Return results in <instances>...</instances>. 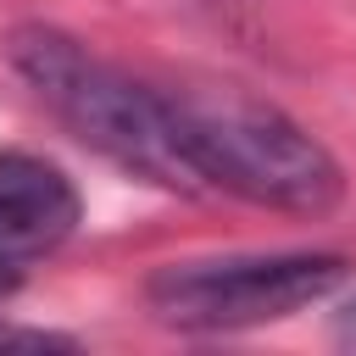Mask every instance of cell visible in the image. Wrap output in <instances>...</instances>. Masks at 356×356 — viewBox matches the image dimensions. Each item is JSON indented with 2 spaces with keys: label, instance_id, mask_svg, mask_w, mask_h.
Masks as SVG:
<instances>
[{
  "label": "cell",
  "instance_id": "6da1fadb",
  "mask_svg": "<svg viewBox=\"0 0 356 356\" xmlns=\"http://www.w3.org/2000/svg\"><path fill=\"white\" fill-rule=\"evenodd\" d=\"M11 67L89 150H100L122 172L178 189V195H206V178L161 89L134 83L128 72H117L111 61L67 39L61 28H39V22L11 33Z\"/></svg>",
  "mask_w": 356,
  "mask_h": 356
},
{
  "label": "cell",
  "instance_id": "7a4b0ae2",
  "mask_svg": "<svg viewBox=\"0 0 356 356\" xmlns=\"http://www.w3.org/2000/svg\"><path fill=\"white\" fill-rule=\"evenodd\" d=\"M167 100L206 189L295 217H323L345 200L339 161L273 100L234 83H189Z\"/></svg>",
  "mask_w": 356,
  "mask_h": 356
},
{
  "label": "cell",
  "instance_id": "3957f363",
  "mask_svg": "<svg viewBox=\"0 0 356 356\" xmlns=\"http://www.w3.org/2000/svg\"><path fill=\"white\" fill-rule=\"evenodd\" d=\"M345 256L334 250H273V256H211V261H167L150 273L145 300L161 323L222 334L278 323L300 306H317L339 289Z\"/></svg>",
  "mask_w": 356,
  "mask_h": 356
},
{
  "label": "cell",
  "instance_id": "277c9868",
  "mask_svg": "<svg viewBox=\"0 0 356 356\" xmlns=\"http://www.w3.org/2000/svg\"><path fill=\"white\" fill-rule=\"evenodd\" d=\"M83 200L72 178L28 150H0V267H22L72 239Z\"/></svg>",
  "mask_w": 356,
  "mask_h": 356
},
{
  "label": "cell",
  "instance_id": "5b68a950",
  "mask_svg": "<svg viewBox=\"0 0 356 356\" xmlns=\"http://www.w3.org/2000/svg\"><path fill=\"white\" fill-rule=\"evenodd\" d=\"M50 345H72L67 334H50V328H17V323H0V350H50Z\"/></svg>",
  "mask_w": 356,
  "mask_h": 356
},
{
  "label": "cell",
  "instance_id": "8992f818",
  "mask_svg": "<svg viewBox=\"0 0 356 356\" xmlns=\"http://www.w3.org/2000/svg\"><path fill=\"white\" fill-rule=\"evenodd\" d=\"M334 345H345V350H356V295L334 312Z\"/></svg>",
  "mask_w": 356,
  "mask_h": 356
}]
</instances>
